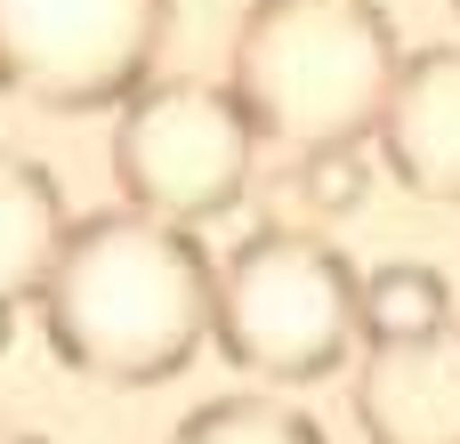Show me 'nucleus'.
Returning a JSON list of instances; mask_svg holds the SVG:
<instances>
[{"label":"nucleus","mask_w":460,"mask_h":444,"mask_svg":"<svg viewBox=\"0 0 460 444\" xmlns=\"http://www.w3.org/2000/svg\"><path fill=\"white\" fill-rule=\"evenodd\" d=\"M453 332V283L429 259H388L364 275V348H404Z\"/></svg>","instance_id":"nucleus-9"},{"label":"nucleus","mask_w":460,"mask_h":444,"mask_svg":"<svg viewBox=\"0 0 460 444\" xmlns=\"http://www.w3.org/2000/svg\"><path fill=\"white\" fill-rule=\"evenodd\" d=\"M170 40V0H0V97L40 113H121Z\"/></svg>","instance_id":"nucleus-5"},{"label":"nucleus","mask_w":460,"mask_h":444,"mask_svg":"<svg viewBox=\"0 0 460 444\" xmlns=\"http://www.w3.org/2000/svg\"><path fill=\"white\" fill-rule=\"evenodd\" d=\"M453 16H460V0H453Z\"/></svg>","instance_id":"nucleus-14"},{"label":"nucleus","mask_w":460,"mask_h":444,"mask_svg":"<svg viewBox=\"0 0 460 444\" xmlns=\"http://www.w3.org/2000/svg\"><path fill=\"white\" fill-rule=\"evenodd\" d=\"M372 146L404 194L460 210V40H429L404 57Z\"/></svg>","instance_id":"nucleus-6"},{"label":"nucleus","mask_w":460,"mask_h":444,"mask_svg":"<svg viewBox=\"0 0 460 444\" xmlns=\"http://www.w3.org/2000/svg\"><path fill=\"white\" fill-rule=\"evenodd\" d=\"M170 444H332L323 421L307 404H283V396H210L194 404Z\"/></svg>","instance_id":"nucleus-10"},{"label":"nucleus","mask_w":460,"mask_h":444,"mask_svg":"<svg viewBox=\"0 0 460 444\" xmlns=\"http://www.w3.org/2000/svg\"><path fill=\"white\" fill-rule=\"evenodd\" d=\"M218 315V259L194 226L154 210H89L57 251L32 324L57 364L105 388H162L178 380Z\"/></svg>","instance_id":"nucleus-1"},{"label":"nucleus","mask_w":460,"mask_h":444,"mask_svg":"<svg viewBox=\"0 0 460 444\" xmlns=\"http://www.w3.org/2000/svg\"><path fill=\"white\" fill-rule=\"evenodd\" d=\"M356 429L364 444H460V324L437 340L364 348Z\"/></svg>","instance_id":"nucleus-7"},{"label":"nucleus","mask_w":460,"mask_h":444,"mask_svg":"<svg viewBox=\"0 0 460 444\" xmlns=\"http://www.w3.org/2000/svg\"><path fill=\"white\" fill-rule=\"evenodd\" d=\"M404 57L412 49L380 0H251L226 40V89L267 146L323 154L380 129Z\"/></svg>","instance_id":"nucleus-2"},{"label":"nucleus","mask_w":460,"mask_h":444,"mask_svg":"<svg viewBox=\"0 0 460 444\" xmlns=\"http://www.w3.org/2000/svg\"><path fill=\"white\" fill-rule=\"evenodd\" d=\"M259 121L226 81L202 73H154L113 113V186L129 210H154L170 226H202L243 202L259 170Z\"/></svg>","instance_id":"nucleus-4"},{"label":"nucleus","mask_w":460,"mask_h":444,"mask_svg":"<svg viewBox=\"0 0 460 444\" xmlns=\"http://www.w3.org/2000/svg\"><path fill=\"white\" fill-rule=\"evenodd\" d=\"M73 226L81 218L65 210L57 170L32 162V154H16V146H0V299L8 307H32L40 299L57 251L73 243Z\"/></svg>","instance_id":"nucleus-8"},{"label":"nucleus","mask_w":460,"mask_h":444,"mask_svg":"<svg viewBox=\"0 0 460 444\" xmlns=\"http://www.w3.org/2000/svg\"><path fill=\"white\" fill-rule=\"evenodd\" d=\"M8 340H16V307L0 299V356H8Z\"/></svg>","instance_id":"nucleus-13"},{"label":"nucleus","mask_w":460,"mask_h":444,"mask_svg":"<svg viewBox=\"0 0 460 444\" xmlns=\"http://www.w3.org/2000/svg\"><path fill=\"white\" fill-rule=\"evenodd\" d=\"M291 202H299V226H340L372 202V154L364 146H323V154H299L291 162Z\"/></svg>","instance_id":"nucleus-11"},{"label":"nucleus","mask_w":460,"mask_h":444,"mask_svg":"<svg viewBox=\"0 0 460 444\" xmlns=\"http://www.w3.org/2000/svg\"><path fill=\"white\" fill-rule=\"evenodd\" d=\"M0 444H49V437H32V429H16V421H0Z\"/></svg>","instance_id":"nucleus-12"},{"label":"nucleus","mask_w":460,"mask_h":444,"mask_svg":"<svg viewBox=\"0 0 460 444\" xmlns=\"http://www.w3.org/2000/svg\"><path fill=\"white\" fill-rule=\"evenodd\" d=\"M210 340L234 372L267 388H307L364 348V267L323 226H259L218 259V315Z\"/></svg>","instance_id":"nucleus-3"}]
</instances>
